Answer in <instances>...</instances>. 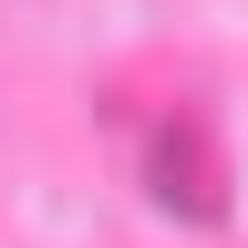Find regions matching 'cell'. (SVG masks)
Masks as SVG:
<instances>
[{
	"label": "cell",
	"mask_w": 248,
	"mask_h": 248,
	"mask_svg": "<svg viewBox=\"0 0 248 248\" xmlns=\"http://www.w3.org/2000/svg\"><path fill=\"white\" fill-rule=\"evenodd\" d=\"M135 176H145V197L166 207V217L217 228V217H228V145H217L207 104H166V114H145V124H135Z\"/></svg>",
	"instance_id": "obj_1"
}]
</instances>
